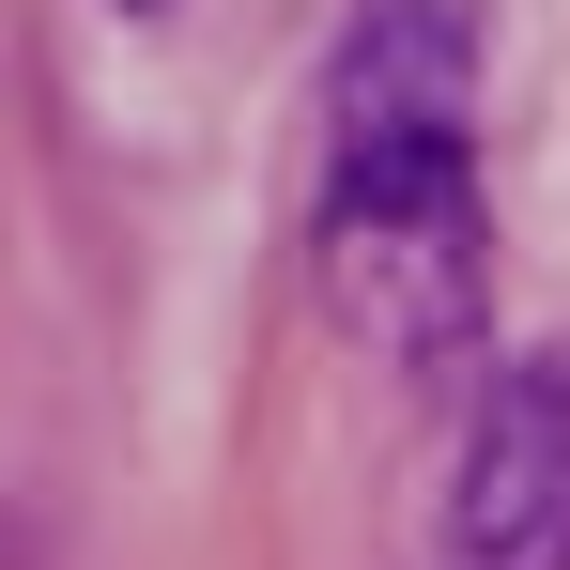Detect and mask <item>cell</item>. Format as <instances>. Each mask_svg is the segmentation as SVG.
Masks as SVG:
<instances>
[{
    "label": "cell",
    "instance_id": "6da1fadb",
    "mask_svg": "<svg viewBox=\"0 0 570 570\" xmlns=\"http://www.w3.org/2000/svg\"><path fill=\"white\" fill-rule=\"evenodd\" d=\"M463 108H478V31L463 0H371L324 47V293L340 324L448 371L478 340V170H463Z\"/></svg>",
    "mask_w": 570,
    "mask_h": 570
},
{
    "label": "cell",
    "instance_id": "7a4b0ae2",
    "mask_svg": "<svg viewBox=\"0 0 570 570\" xmlns=\"http://www.w3.org/2000/svg\"><path fill=\"white\" fill-rule=\"evenodd\" d=\"M448 570H570V355L493 371L448 478Z\"/></svg>",
    "mask_w": 570,
    "mask_h": 570
},
{
    "label": "cell",
    "instance_id": "3957f363",
    "mask_svg": "<svg viewBox=\"0 0 570 570\" xmlns=\"http://www.w3.org/2000/svg\"><path fill=\"white\" fill-rule=\"evenodd\" d=\"M124 16H170V0H124Z\"/></svg>",
    "mask_w": 570,
    "mask_h": 570
}]
</instances>
